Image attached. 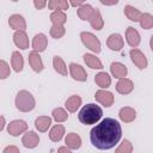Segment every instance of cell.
I'll use <instances>...</instances> for the list:
<instances>
[{"mask_svg": "<svg viewBox=\"0 0 153 153\" xmlns=\"http://www.w3.org/2000/svg\"><path fill=\"white\" fill-rule=\"evenodd\" d=\"M102 116H103L102 108L94 103H88L81 108L78 118L82 124L91 126V124H96L102 118Z\"/></svg>", "mask_w": 153, "mask_h": 153, "instance_id": "7a4b0ae2", "label": "cell"}, {"mask_svg": "<svg viewBox=\"0 0 153 153\" xmlns=\"http://www.w3.org/2000/svg\"><path fill=\"white\" fill-rule=\"evenodd\" d=\"M122 137V128L118 121L111 117H105L90 131L91 143L102 151L111 149L120 142Z\"/></svg>", "mask_w": 153, "mask_h": 153, "instance_id": "6da1fadb", "label": "cell"}, {"mask_svg": "<svg viewBox=\"0 0 153 153\" xmlns=\"http://www.w3.org/2000/svg\"><path fill=\"white\" fill-rule=\"evenodd\" d=\"M50 20L53 25H59V26H65V23L67 20V16L63 11H54L50 14Z\"/></svg>", "mask_w": 153, "mask_h": 153, "instance_id": "f546056e", "label": "cell"}, {"mask_svg": "<svg viewBox=\"0 0 153 153\" xmlns=\"http://www.w3.org/2000/svg\"><path fill=\"white\" fill-rule=\"evenodd\" d=\"M106 45L114 51H120L124 45L123 37L120 33H111L106 39Z\"/></svg>", "mask_w": 153, "mask_h": 153, "instance_id": "8fae6325", "label": "cell"}, {"mask_svg": "<svg viewBox=\"0 0 153 153\" xmlns=\"http://www.w3.org/2000/svg\"><path fill=\"white\" fill-rule=\"evenodd\" d=\"M69 2L67 0H50L48 1V7L49 10H53L54 11H66L68 7H69Z\"/></svg>", "mask_w": 153, "mask_h": 153, "instance_id": "4dcf8cb0", "label": "cell"}, {"mask_svg": "<svg viewBox=\"0 0 153 153\" xmlns=\"http://www.w3.org/2000/svg\"><path fill=\"white\" fill-rule=\"evenodd\" d=\"M149 47H151V49L153 51V35L151 36V39H149Z\"/></svg>", "mask_w": 153, "mask_h": 153, "instance_id": "7bdbcfd3", "label": "cell"}, {"mask_svg": "<svg viewBox=\"0 0 153 153\" xmlns=\"http://www.w3.org/2000/svg\"><path fill=\"white\" fill-rule=\"evenodd\" d=\"M118 1L117 0H115V1H111V2H109V1H105V0H100V4H103V5H108V6H110V5H116Z\"/></svg>", "mask_w": 153, "mask_h": 153, "instance_id": "60d3db41", "label": "cell"}, {"mask_svg": "<svg viewBox=\"0 0 153 153\" xmlns=\"http://www.w3.org/2000/svg\"><path fill=\"white\" fill-rule=\"evenodd\" d=\"M50 126H51V117L49 116H38L35 120V127L41 133L47 131Z\"/></svg>", "mask_w": 153, "mask_h": 153, "instance_id": "603a6c76", "label": "cell"}, {"mask_svg": "<svg viewBox=\"0 0 153 153\" xmlns=\"http://www.w3.org/2000/svg\"><path fill=\"white\" fill-rule=\"evenodd\" d=\"M49 33H50V36H51L53 38L59 39V38H61L62 36H65V33H66V29H65V26L51 25V27H50V30H49Z\"/></svg>", "mask_w": 153, "mask_h": 153, "instance_id": "836d02e7", "label": "cell"}, {"mask_svg": "<svg viewBox=\"0 0 153 153\" xmlns=\"http://www.w3.org/2000/svg\"><path fill=\"white\" fill-rule=\"evenodd\" d=\"M13 42L22 50L27 49L29 48V44H30L29 37H27V35H26L25 31H16L13 33Z\"/></svg>", "mask_w": 153, "mask_h": 153, "instance_id": "5bb4252c", "label": "cell"}, {"mask_svg": "<svg viewBox=\"0 0 153 153\" xmlns=\"http://www.w3.org/2000/svg\"><path fill=\"white\" fill-rule=\"evenodd\" d=\"M65 135V127L62 124H55L49 131V139L53 142H59Z\"/></svg>", "mask_w": 153, "mask_h": 153, "instance_id": "4316f807", "label": "cell"}, {"mask_svg": "<svg viewBox=\"0 0 153 153\" xmlns=\"http://www.w3.org/2000/svg\"><path fill=\"white\" fill-rule=\"evenodd\" d=\"M11 66L13 68L14 72L19 73L23 71V67H24V60H23V55L19 53V51H13L12 53V56H11Z\"/></svg>", "mask_w": 153, "mask_h": 153, "instance_id": "7402d4cb", "label": "cell"}, {"mask_svg": "<svg viewBox=\"0 0 153 153\" xmlns=\"http://www.w3.org/2000/svg\"><path fill=\"white\" fill-rule=\"evenodd\" d=\"M22 143L25 148H35L37 147V145L39 143V136L38 134H36L33 130H29L26 131L23 137H22Z\"/></svg>", "mask_w": 153, "mask_h": 153, "instance_id": "9c48e42d", "label": "cell"}, {"mask_svg": "<svg viewBox=\"0 0 153 153\" xmlns=\"http://www.w3.org/2000/svg\"><path fill=\"white\" fill-rule=\"evenodd\" d=\"M84 61H85V63L90 67V68H92V69H102L103 68V63H102V61L96 56V55H93V54H85L84 56Z\"/></svg>", "mask_w": 153, "mask_h": 153, "instance_id": "d4e9b609", "label": "cell"}, {"mask_svg": "<svg viewBox=\"0 0 153 153\" xmlns=\"http://www.w3.org/2000/svg\"><path fill=\"white\" fill-rule=\"evenodd\" d=\"M56 153H72V151L67 146H61V147L57 148V152Z\"/></svg>", "mask_w": 153, "mask_h": 153, "instance_id": "f35d334b", "label": "cell"}, {"mask_svg": "<svg viewBox=\"0 0 153 153\" xmlns=\"http://www.w3.org/2000/svg\"><path fill=\"white\" fill-rule=\"evenodd\" d=\"M80 38H81V42L82 44L88 48L91 51L96 53V54H99L100 50H102V45H100V41L98 39V37H96L93 33L91 32H87V31H82L80 33Z\"/></svg>", "mask_w": 153, "mask_h": 153, "instance_id": "277c9868", "label": "cell"}, {"mask_svg": "<svg viewBox=\"0 0 153 153\" xmlns=\"http://www.w3.org/2000/svg\"><path fill=\"white\" fill-rule=\"evenodd\" d=\"M27 130V123L23 120H14L8 123L7 131L12 136H19L20 134L25 133Z\"/></svg>", "mask_w": 153, "mask_h": 153, "instance_id": "8992f818", "label": "cell"}, {"mask_svg": "<svg viewBox=\"0 0 153 153\" xmlns=\"http://www.w3.org/2000/svg\"><path fill=\"white\" fill-rule=\"evenodd\" d=\"M2 153H20L19 148L14 145H10V146H6L2 151Z\"/></svg>", "mask_w": 153, "mask_h": 153, "instance_id": "8d00e7d4", "label": "cell"}, {"mask_svg": "<svg viewBox=\"0 0 153 153\" xmlns=\"http://www.w3.org/2000/svg\"><path fill=\"white\" fill-rule=\"evenodd\" d=\"M10 73H11V69H10V66L7 65V62L5 60H1L0 61V79H6L10 76Z\"/></svg>", "mask_w": 153, "mask_h": 153, "instance_id": "d590c367", "label": "cell"}, {"mask_svg": "<svg viewBox=\"0 0 153 153\" xmlns=\"http://www.w3.org/2000/svg\"><path fill=\"white\" fill-rule=\"evenodd\" d=\"M94 11V7H92L90 4H84L78 8V17L81 20H90L92 17V13Z\"/></svg>", "mask_w": 153, "mask_h": 153, "instance_id": "83f0119b", "label": "cell"}, {"mask_svg": "<svg viewBox=\"0 0 153 153\" xmlns=\"http://www.w3.org/2000/svg\"><path fill=\"white\" fill-rule=\"evenodd\" d=\"M94 99H96L98 103H100L103 106L110 108V106L114 104L115 97H114L112 92H110V91H106V90H98V91H96V93H94Z\"/></svg>", "mask_w": 153, "mask_h": 153, "instance_id": "52a82bcc", "label": "cell"}, {"mask_svg": "<svg viewBox=\"0 0 153 153\" xmlns=\"http://www.w3.org/2000/svg\"><path fill=\"white\" fill-rule=\"evenodd\" d=\"M84 4H85L84 1H71V2H69L71 6H73V7H78V8H79L80 6H82Z\"/></svg>", "mask_w": 153, "mask_h": 153, "instance_id": "ab89813d", "label": "cell"}, {"mask_svg": "<svg viewBox=\"0 0 153 153\" xmlns=\"http://www.w3.org/2000/svg\"><path fill=\"white\" fill-rule=\"evenodd\" d=\"M126 41L129 44V47H131V49L136 48L140 44V41H141L139 31L133 26H128L127 30H126Z\"/></svg>", "mask_w": 153, "mask_h": 153, "instance_id": "30bf717a", "label": "cell"}, {"mask_svg": "<svg viewBox=\"0 0 153 153\" xmlns=\"http://www.w3.org/2000/svg\"><path fill=\"white\" fill-rule=\"evenodd\" d=\"M88 22H90L91 27L94 29V30H102L103 26H104V20H103V17L100 14V11L98 8H94V11L92 13V17Z\"/></svg>", "mask_w": 153, "mask_h": 153, "instance_id": "44dd1931", "label": "cell"}, {"mask_svg": "<svg viewBox=\"0 0 153 153\" xmlns=\"http://www.w3.org/2000/svg\"><path fill=\"white\" fill-rule=\"evenodd\" d=\"M65 143L69 149H79L81 147V137L75 133H69L65 137Z\"/></svg>", "mask_w": 153, "mask_h": 153, "instance_id": "ac0fdd59", "label": "cell"}, {"mask_svg": "<svg viewBox=\"0 0 153 153\" xmlns=\"http://www.w3.org/2000/svg\"><path fill=\"white\" fill-rule=\"evenodd\" d=\"M4 127H5V117L1 116V126H0V130H2Z\"/></svg>", "mask_w": 153, "mask_h": 153, "instance_id": "b9f144b4", "label": "cell"}, {"mask_svg": "<svg viewBox=\"0 0 153 153\" xmlns=\"http://www.w3.org/2000/svg\"><path fill=\"white\" fill-rule=\"evenodd\" d=\"M14 102H16V108L22 112L32 111L36 105V100H35L33 96L26 90H20L17 93Z\"/></svg>", "mask_w": 153, "mask_h": 153, "instance_id": "3957f363", "label": "cell"}, {"mask_svg": "<svg viewBox=\"0 0 153 153\" xmlns=\"http://www.w3.org/2000/svg\"><path fill=\"white\" fill-rule=\"evenodd\" d=\"M118 117L124 123H130L136 118V111L130 106H124L118 111Z\"/></svg>", "mask_w": 153, "mask_h": 153, "instance_id": "e0dca14e", "label": "cell"}, {"mask_svg": "<svg viewBox=\"0 0 153 153\" xmlns=\"http://www.w3.org/2000/svg\"><path fill=\"white\" fill-rule=\"evenodd\" d=\"M53 67L55 69V72H57L59 74H61L62 76H67L68 71H67V66L65 63V61L62 60L61 56H54L53 59Z\"/></svg>", "mask_w": 153, "mask_h": 153, "instance_id": "484cf974", "label": "cell"}, {"mask_svg": "<svg viewBox=\"0 0 153 153\" xmlns=\"http://www.w3.org/2000/svg\"><path fill=\"white\" fill-rule=\"evenodd\" d=\"M94 82L100 87V90H106L111 85V78L105 72H99L94 76Z\"/></svg>", "mask_w": 153, "mask_h": 153, "instance_id": "ffe728a7", "label": "cell"}, {"mask_svg": "<svg viewBox=\"0 0 153 153\" xmlns=\"http://www.w3.org/2000/svg\"><path fill=\"white\" fill-rule=\"evenodd\" d=\"M131 152H133V145L127 139H124L115 151V153H131Z\"/></svg>", "mask_w": 153, "mask_h": 153, "instance_id": "e575fe53", "label": "cell"}, {"mask_svg": "<svg viewBox=\"0 0 153 153\" xmlns=\"http://www.w3.org/2000/svg\"><path fill=\"white\" fill-rule=\"evenodd\" d=\"M134 90V82L128 78H122L116 84V91L121 94H129Z\"/></svg>", "mask_w": 153, "mask_h": 153, "instance_id": "9a60e30c", "label": "cell"}, {"mask_svg": "<svg viewBox=\"0 0 153 153\" xmlns=\"http://www.w3.org/2000/svg\"><path fill=\"white\" fill-rule=\"evenodd\" d=\"M140 23V26L145 30H149L153 27V16L151 13H142L141 14V18L139 20Z\"/></svg>", "mask_w": 153, "mask_h": 153, "instance_id": "1f68e13d", "label": "cell"}, {"mask_svg": "<svg viewBox=\"0 0 153 153\" xmlns=\"http://www.w3.org/2000/svg\"><path fill=\"white\" fill-rule=\"evenodd\" d=\"M124 14H126V17L129 20H131V22H139L142 13L136 7H134L131 5H126L124 6Z\"/></svg>", "mask_w": 153, "mask_h": 153, "instance_id": "f1b7e54d", "label": "cell"}, {"mask_svg": "<svg viewBox=\"0 0 153 153\" xmlns=\"http://www.w3.org/2000/svg\"><path fill=\"white\" fill-rule=\"evenodd\" d=\"M48 45V38L44 33H37L35 35L33 39H32V49L35 51H38V53H42L45 50Z\"/></svg>", "mask_w": 153, "mask_h": 153, "instance_id": "2e32d148", "label": "cell"}, {"mask_svg": "<svg viewBox=\"0 0 153 153\" xmlns=\"http://www.w3.org/2000/svg\"><path fill=\"white\" fill-rule=\"evenodd\" d=\"M110 71H111V74L115 78H118V79L126 78L127 74H128L127 67L121 62H112L111 66H110Z\"/></svg>", "mask_w": 153, "mask_h": 153, "instance_id": "d6986e66", "label": "cell"}, {"mask_svg": "<svg viewBox=\"0 0 153 153\" xmlns=\"http://www.w3.org/2000/svg\"><path fill=\"white\" fill-rule=\"evenodd\" d=\"M81 102H82V100H81V97H80V96L73 94V96H71V97L66 100L65 106H66V109H67L69 112H75V111L80 108Z\"/></svg>", "mask_w": 153, "mask_h": 153, "instance_id": "cb8c5ba5", "label": "cell"}, {"mask_svg": "<svg viewBox=\"0 0 153 153\" xmlns=\"http://www.w3.org/2000/svg\"><path fill=\"white\" fill-rule=\"evenodd\" d=\"M129 55H130L131 62H133L139 69H145V68H147L148 61H147L146 56L143 55V53H142L141 50H139L137 48H133V49H130Z\"/></svg>", "mask_w": 153, "mask_h": 153, "instance_id": "5b68a950", "label": "cell"}, {"mask_svg": "<svg viewBox=\"0 0 153 153\" xmlns=\"http://www.w3.org/2000/svg\"><path fill=\"white\" fill-rule=\"evenodd\" d=\"M48 5V2L45 0H35L33 1V6L37 8V10H42L43 7H45Z\"/></svg>", "mask_w": 153, "mask_h": 153, "instance_id": "74e56055", "label": "cell"}, {"mask_svg": "<svg viewBox=\"0 0 153 153\" xmlns=\"http://www.w3.org/2000/svg\"><path fill=\"white\" fill-rule=\"evenodd\" d=\"M51 116H53V118H54L57 123L65 122V121H67V118H68L67 111H66L65 109H62V108H55V109L51 111Z\"/></svg>", "mask_w": 153, "mask_h": 153, "instance_id": "d6a6232c", "label": "cell"}, {"mask_svg": "<svg viewBox=\"0 0 153 153\" xmlns=\"http://www.w3.org/2000/svg\"><path fill=\"white\" fill-rule=\"evenodd\" d=\"M29 65L32 68V71H35L36 73H41L43 71L44 66H43V61L38 51L32 50L29 53Z\"/></svg>", "mask_w": 153, "mask_h": 153, "instance_id": "7c38bea8", "label": "cell"}, {"mask_svg": "<svg viewBox=\"0 0 153 153\" xmlns=\"http://www.w3.org/2000/svg\"><path fill=\"white\" fill-rule=\"evenodd\" d=\"M68 69H69V74L71 76L76 80V81H86L87 80V73L86 71L84 69V67H81L80 65L75 63V62H71L69 66H68Z\"/></svg>", "mask_w": 153, "mask_h": 153, "instance_id": "ba28073f", "label": "cell"}, {"mask_svg": "<svg viewBox=\"0 0 153 153\" xmlns=\"http://www.w3.org/2000/svg\"><path fill=\"white\" fill-rule=\"evenodd\" d=\"M8 25L14 31H25L26 29V22L20 14H12L8 18Z\"/></svg>", "mask_w": 153, "mask_h": 153, "instance_id": "4fadbf2b", "label": "cell"}]
</instances>
